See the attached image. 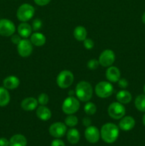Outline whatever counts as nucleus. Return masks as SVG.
<instances>
[{
    "label": "nucleus",
    "instance_id": "obj_1",
    "mask_svg": "<svg viewBox=\"0 0 145 146\" xmlns=\"http://www.w3.org/2000/svg\"><path fill=\"white\" fill-rule=\"evenodd\" d=\"M119 128L112 123L104 124L101 128L100 136L104 142L107 143H113L119 137Z\"/></svg>",
    "mask_w": 145,
    "mask_h": 146
},
{
    "label": "nucleus",
    "instance_id": "obj_2",
    "mask_svg": "<svg viewBox=\"0 0 145 146\" xmlns=\"http://www.w3.org/2000/svg\"><path fill=\"white\" fill-rule=\"evenodd\" d=\"M75 95L78 100L82 102H88L92 96V87L90 83L87 81H80L75 87Z\"/></svg>",
    "mask_w": 145,
    "mask_h": 146
},
{
    "label": "nucleus",
    "instance_id": "obj_3",
    "mask_svg": "<svg viewBox=\"0 0 145 146\" xmlns=\"http://www.w3.org/2000/svg\"><path fill=\"white\" fill-rule=\"evenodd\" d=\"M35 9L30 4H23L18 8L16 17L19 21L26 22L29 21L34 15Z\"/></svg>",
    "mask_w": 145,
    "mask_h": 146
},
{
    "label": "nucleus",
    "instance_id": "obj_4",
    "mask_svg": "<svg viewBox=\"0 0 145 146\" xmlns=\"http://www.w3.org/2000/svg\"><path fill=\"white\" fill-rule=\"evenodd\" d=\"M80 108V102L74 96H68L64 100L62 104V111L67 115L75 113Z\"/></svg>",
    "mask_w": 145,
    "mask_h": 146
},
{
    "label": "nucleus",
    "instance_id": "obj_5",
    "mask_svg": "<svg viewBox=\"0 0 145 146\" xmlns=\"http://www.w3.org/2000/svg\"><path fill=\"white\" fill-rule=\"evenodd\" d=\"M74 81V76L71 71L64 70L61 71L56 78V83L61 88H67L71 86Z\"/></svg>",
    "mask_w": 145,
    "mask_h": 146
},
{
    "label": "nucleus",
    "instance_id": "obj_6",
    "mask_svg": "<svg viewBox=\"0 0 145 146\" xmlns=\"http://www.w3.org/2000/svg\"><path fill=\"white\" fill-rule=\"evenodd\" d=\"M114 88L112 84L107 81H100L98 83L95 88L96 95L99 98H106L113 94Z\"/></svg>",
    "mask_w": 145,
    "mask_h": 146
},
{
    "label": "nucleus",
    "instance_id": "obj_7",
    "mask_svg": "<svg viewBox=\"0 0 145 146\" xmlns=\"http://www.w3.org/2000/svg\"><path fill=\"white\" fill-rule=\"evenodd\" d=\"M125 108L123 104L117 102H113L108 107V114L115 120L121 119L125 115Z\"/></svg>",
    "mask_w": 145,
    "mask_h": 146
},
{
    "label": "nucleus",
    "instance_id": "obj_8",
    "mask_svg": "<svg viewBox=\"0 0 145 146\" xmlns=\"http://www.w3.org/2000/svg\"><path fill=\"white\" fill-rule=\"evenodd\" d=\"M16 27L12 21L7 19H0V35L3 36H11L15 33Z\"/></svg>",
    "mask_w": 145,
    "mask_h": 146
},
{
    "label": "nucleus",
    "instance_id": "obj_9",
    "mask_svg": "<svg viewBox=\"0 0 145 146\" xmlns=\"http://www.w3.org/2000/svg\"><path fill=\"white\" fill-rule=\"evenodd\" d=\"M49 133L55 138H61L67 133V125L62 122H55L49 127Z\"/></svg>",
    "mask_w": 145,
    "mask_h": 146
},
{
    "label": "nucleus",
    "instance_id": "obj_10",
    "mask_svg": "<svg viewBox=\"0 0 145 146\" xmlns=\"http://www.w3.org/2000/svg\"><path fill=\"white\" fill-rule=\"evenodd\" d=\"M115 60V54L113 51L110 49H106L102 51L99 56L98 61L100 65L103 67H109L112 65Z\"/></svg>",
    "mask_w": 145,
    "mask_h": 146
},
{
    "label": "nucleus",
    "instance_id": "obj_11",
    "mask_svg": "<svg viewBox=\"0 0 145 146\" xmlns=\"http://www.w3.org/2000/svg\"><path fill=\"white\" fill-rule=\"evenodd\" d=\"M17 50L18 53L21 57H28L31 54L33 51L32 43L30 40L24 38L21 39V41L17 45Z\"/></svg>",
    "mask_w": 145,
    "mask_h": 146
},
{
    "label": "nucleus",
    "instance_id": "obj_12",
    "mask_svg": "<svg viewBox=\"0 0 145 146\" xmlns=\"http://www.w3.org/2000/svg\"><path fill=\"white\" fill-rule=\"evenodd\" d=\"M85 137L90 143H96L100 138V132L97 127L90 125L85 129Z\"/></svg>",
    "mask_w": 145,
    "mask_h": 146
},
{
    "label": "nucleus",
    "instance_id": "obj_13",
    "mask_svg": "<svg viewBox=\"0 0 145 146\" xmlns=\"http://www.w3.org/2000/svg\"><path fill=\"white\" fill-rule=\"evenodd\" d=\"M105 76H106L107 79L109 81L112 83H116L120 78V71L116 66H111L108 67L107 69L106 70Z\"/></svg>",
    "mask_w": 145,
    "mask_h": 146
},
{
    "label": "nucleus",
    "instance_id": "obj_14",
    "mask_svg": "<svg viewBox=\"0 0 145 146\" xmlns=\"http://www.w3.org/2000/svg\"><path fill=\"white\" fill-rule=\"evenodd\" d=\"M135 125V121L133 117L125 116L121 118L119 123V127L124 131H131Z\"/></svg>",
    "mask_w": 145,
    "mask_h": 146
},
{
    "label": "nucleus",
    "instance_id": "obj_15",
    "mask_svg": "<svg viewBox=\"0 0 145 146\" xmlns=\"http://www.w3.org/2000/svg\"><path fill=\"white\" fill-rule=\"evenodd\" d=\"M38 101L33 97L26 98L21 101V107L22 109L26 111H31L35 110L38 107Z\"/></svg>",
    "mask_w": 145,
    "mask_h": 146
},
{
    "label": "nucleus",
    "instance_id": "obj_16",
    "mask_svg": "<svg viewBox=\"0 0 145 146\" xmlns=\"http://www.w3.org/2000/svg\"><path fill=\"white\" fill-rule=\"evenodd\" d=\"M20 84V81L15 76H9L5 78L3 81L4 88L8 90H13L18 88Z\"/></svg>",
    "mask_w": 145,
    "mask_h": 146
},
{
    "label": "nucleus",
    "instance_id": "obj_17",
    "mask_svg": "<svg viewBox=\"0 0 145 146\" xmlns=\"http://www.w3.org/2000/svg\"><path fill=\"white\" fill-rule=\"evenodd\" d=\"M36 116L43 121H47L51 118V111L45 106H40L36 108Z\"/></svg>",
    "mask_w": 145,
    "mask_h": 146
},
{
    "label": "nucleus",
    "instance_id": "obj_18",
    "mask_svg": "<svg viewBox=\"0 0 145 146\" xmlns=\"http://www.w3.org/2000/svg\"><path fill=\"white\" fill-rule=\"evenodd\" d=\"M32 30L33 29L31 26L27 22H21L18 25V28H17V31H18V34L22 38H28V36H30L31 35Z\"/></svg>",
    "mask_w": 145,
    "mask_h": 146
},
{
    "label": "nucleus",
    "instance_id": "obj_19",
    "mask_svg": "<svg viewBox=\"0 0 145 146\" xmlns=\"http://www.w3.org/2000/svg\"><path fill=\"white\" fill-rule=\"evenodd\" d=\"M30 41L32 43L33 45L36 46H42L45 44L46 38L43 34L39 32L33 33L31 35Z\"/></svg>",
    "mask_w": 145,
    "mask_h": 146
},
{
    "label": "nucleus",
    "instance_id": "obj_20",
    "mask_svg": "<svg viewBox=\"0 0 145 146\" xmlns=\"http://www.w3.org/2000/svg\"><path fill=\"white\" fill-rule=\"evenodd\" d=\"M27 140L21 134H16L9 140V146H26Z\"/></svg>",
    "mask_w": 145,
    "mask_h": 146
},
{
    "label": "nucleus",
    "instance_id": "obj_21",
    "mask_svg": "<svg viewBox=\"0 0 145 146\" xmlns=\"http://www.w3.org/2000/svg\"><path fill=\"white\" fill-rule=\"evenodd\" d=\"M66 133L67 139L70 143L75 145L79 142L80 138V134L76 128H71L68 130Z\"/></svg>",
    "mask_w": 145,
    "mask_h": 146
},
{
    "label": "nucleus",
    "instance_id": "obj_22",
    "mask_svg": "<svg viewBox=\"0 0 145 146\" xmlns=\"http://www.w3.org/2000/svg\"><path fill=\"white\" fill-rule=\"evenodd\" d=\"M132 94L127 91L122 90L119 91L116 95V99L119 103L122 104H129L132 101Z\"/></svg>",
    "mask_w": 145,
    "mask_h": 146
},
{
    "label": "nucleus",
    "instance_id": "obj_23",
    "mask_svg": "<svg viewBox=\"0 0 145 146\" xmlns=\"http://www.w3.org/2000/svg\"><path fill=\"white\" fill-rule=\"evenodd\" d=\"M87 30L82 26H78L73 31V36L76 40L83 41L87 38Z\"/></svg>",
    "mask_w": 145,
    "mask_h": 146
},
{
    "label": "nucleus",
    "instance_id": "obj_24",
    "mask_svg": "<svg viewBox=\"0 0 145 146\" xmlns=\"http://www.w3.org/2000/svg\"><path fill=\"white\" fill-rule=\"evenodd\" d=\"M10 101V94L8 89L4 87H0V107H4Z\"/></svg>",
    "mask_w": 145,
    "mask_h": 146
},
{
    "label": "nucleus",
    "instance_id": "obj_25",
    "mask_svg": "<svg viewBox=\"0 0 145 146\" xmlns=\"http://www.w3.org/2000/svg\"><path fill=\"white\" fill-rule=\"evenodd\" d=\"M134 105L136 109L141 112H145V95L141 94L136 98Z\"/></svg>",
    "mask_w": 145,
    "mask_h": 146
},
{
    "label": "nucleus",
    "instance_id": "obj_26",
    "mask_svg": "<svg viewBox=\"0 0 145 146\" xmlns=\"http://www.w3.org/2000/svg\"><path fill=\"white\" fill-rule=\"evenodd\" d=\"M84 111H85V113L87 115H94L97 111V107L93 103L88 102V101L87 104L85 105V106H84Z\"/></svg>",
    "mask_w": 145,
    "mask_h": 146
},
{
    "label": "nucleus",
    "instance_id": "obj_27",
    "mask_svg": "<svg viewBox=\"0 0 145 146\" xmlns=\"http://www.w3.org/2000/svg\"><path fill=\"white\" fill-rule=\"evenodd\" d=\"M78 123V119L75 115H74L73 114L72 115H69L68 116H67L65 119V123H64L67 125V126H69L72 128V127H75V125H77Z\"/></svg>",
    "mask_w": 145,
    "mask_h": 146
},
{
    "label": "nucleus",
    "instance_id": "obj_28",
    "mask_svg": "<svg viewBox=\"0 0 145 146\" xmlns=\"http://www.w3.org/2000/svg\"><path fill=\"white\" fill-rule=\"evenodd\" d=\"M37 101H38V104H41V106H45L48 104V101H49V97L46 94L42 93L38 96Z\"/></svg>",
    "mask_w": 145,
    "mask_h": 146
},
{
    "label": "nucleus",
    "instance_id": "obj_29",
    "mask_svg": "<svg viewBox=\"0 0 145 146\" xmlns=\"http://www.w3.org/2000/svg\"><path fill=\"white\" fill-rule=\"evenodd\" d=\"M99 65L100 63L99 61H98V60L95 59V58L89 60L88 64H87V66H88V68L90 70L97 69V68H98V66H99Z\"/></svg>",
    "mask_w": 145,
    "mask_h": 146
},
{
    "label": "nucleus",
    "instance_id": "obj_30",
    "mask_svg": "<svg viewBox=\"0 0 145 146\" xmlns=\"http://www.w3.org/2000/svg\"><path fill=\"white\" fill-rule=\"evenodd\" d=\"M42 21L40 19H36L33 21L32 24H31L32 29L34 30V31H38L42 27Z\"/></svg>",
    "mask_w": 145,
    "mask_h": 146
},
{
    "label": "nucleus",
    "instance_id": "obj_31",
    "mask_svg": "<svg viewBox=\"0 0 145 146\" xmlns=\"http://www.w3.org/2000/svg\"><path fill=\"white\" fill-rule=\"evenodd\" d=\"M83 45H84V46H85V48H86V49L90 50V49H92V48H93L95 44H94V41H92L91 38H86L83 41Z\"/></svg>",
    "mask_w": 145,
    "mask_h": 146
},
{
    "label": "nucleus",
    "instance_id": "obj_32",
    "mask_svg": "<svg viewBox=\"0 0 145 146\" xmlns=\"http://www.w3.org/2000/svg\"><path fill=\"white\" fill-rule=\"evenodd\" d=\"M11 41L14 44H16V45H18V43L21 41V36L19 35V34L18 35V34H14L12 36H11Z\"/></svg>",
    "mask_w": 145,
    "mask_h": 146
},
{
    "label": "nucleus",
    "instance_id": "obj_33",
    "mask_svg": "<svg viewBox=\"0 0 145 146\" xmlns=\"http://www.w3.org/2000/svg\"><path fill=\"white\" fill-rule=\"evenodd\" d=\"M117 82L119 88L125 89V88H126L128 86V81L125 78H119V80Z\"/></svg>",
    "mask_w": 145,
    "mask_h": 146
},
{
    "label": "nucleus",
    "instance_id": "obj_34",
    "mask_svg": "<svg viewBox=\"0 0 145 146\" xmlns=\"http://www.w3.org/2000/svg\"><path fill=\"white\" fill-rule=\"evenodd\" d=\"M51 146H65V143L63 141L60 140L59 138H55L52 141Z\"/></svg>",
    "mask_w": 145,
    "mask_h": 146
},
{
    "label": "nucleus",
    "instance_id": "obj_35",
    "mask_svg": "<svg viewBox=\"0 0 145 146\" xmlns=\"http://www.w3.org/2000/svg\"><path fill=\"white\" fill-rule=\"evenodd\" d=\"M34 1L37 5L43 7V6H45L49 4L51 0H34Z\"/></svg>",
    "mask_w": 145,
    "mask_h": 146
},
{
    "label": "nucleus",
    "instance_id": "obj_36",
    "mask_svg": "<svg viewBox=\"0 0 145 146\" xmlns=\"http://www.w3.org/2000/svg\"><path fill=\"white\" fill-rule=\"evenodd\" d=\"M91 123H92V121H91V120L89 118H88V117H85V118H82V125H83L84 126H90V125H91Z\"/></svg>",
    "mask_w": 145,
    "mask_h": 146
},
{
    "label": "nucleus",
    "instance_id": "obj_37",
    "mask_svg": "<svg viewBox=\"0 0 145 146\" xmlns=\"http://www.w3.org/2000/svg\"><path fill=\"white\" fill-rule=\"evenodd\" d=\"M0 146H9V141L5 138H0Z\"/></svg>",
    "mask_w": 145,
    "mask_h": 146
},
{
    "label": "nucleus",
    "instance_id": "obj_38",
    "mask_svg": "<svg viewBox=\"0 0 145 146\" xmlns=\"http://www.w3.org/2000/svg\"><path fill=\"white\" fill-rule=\"evenodd\" d=\"M73 94H75V91H73L72 90H71V91L68 92V95H69V96H72Z\"/></svg>",
    "mask_w": 145,
    "mask_h": 146
},
{
    "label": "nucleus",
    "instance_id": "obj_39",
    "mask_svg": "<svg viewBox=\"0 0 145 146\" xmlns=\"http://www.w3.org/2000/svg\"><path fill=\"white\" fill-rule=\"evenodd\" d=\"M142 21H143V23H144V24H145V12L144 13V14H143V15H142Z\"/></svg>",
    "mask_w": 145,
    "mask_h": 146
},
{
    "label": "nucleus",
    "instance_id": "obj_40",
    "mask_svg": "<svg viewBox=\"0 0 145 146\" xmlns=\"http://www.w3.org/2000/svg\"><path fill=\"white\" fill-rule=\"evenodd\" d=\"M142 122H143L144 125V126H145V113L144 114L143 117H142Z\"/></svg>",
    "mask_w": 145,
    "mask_h": 146
},
{
    "label": "nucleus",
    "instance_id": "obj_41",
    "mask_svg": "<svg viewBox=\"0 0 145 146\" xmlns=\"http://www.w3.org/2000/svg\"><path fill=\"white\" fill-rule=\"evenodd\" d=\"M144 94H145V84H144Z\"/></svg>",
    "mask_w": 145,
    "mask_h": 146
}]
</instances>
